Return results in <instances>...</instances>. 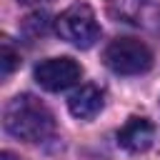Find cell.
I'll use <instances>...</instances> for the list:
<instances>
[{
    "mask_svg": "<svg viewBox=\"0 0 160 160\" xmlns=\"http://www.w3.org/2000/svg\"><path fill=\"white\" fill-rule=\"evenodd\" d=\"M55 30L62 40L72 42L75 48H92L95 40L100 38L98 18H95L92 8L85 2H75L65 12H60L55 20Z\"/></svg>",
    "mask_w": 160,
    "mask_h": 160,
    "instance_id": "7a4b0ae2",
    "label": "cell"
},
{
    "mask_svg": "<svg viewBox=\"0 0 160 160\" xmlns=\"http://www.w3.org/2000/svg\"><path fill=\"white\" fill-rule=\"evenodd\" d=\"M68 108H70V112H72L75 118H80V120L95 118V115L102 110V92H100V88H95V85H80V88L70 95Z\"/></svg>",
    "mask_w": 160,
    "mask_h": 160,
    "instance_id": "8992f818",
    "label": "cell"
},
{
    "mask_svg": "<svg viewBox=\"0 0 160 160\" xmlns=\"http://www.w3.org/2000/svg\"><path fill=\"white\" fill-rule=\"evenodd\" d=\"M105 65L118 75H140L150 70L152 52L135 38H118L105 48Z\"/></svg>",
    "mask_w": 160,
    "mask_h": 160,
    "instance_id": "3957f363",
    "label": "cell"
},
{
    "mask_svg": "<svg viewBox=\"0 0 160 160\" xmlns=\"http://www.w3.org/2000/svg\"><path fill=\"white\" fill-rule=\"evenodd\" d=\"M155 140V128L148 118H130L118 130V142L128 152H145Z\"/></svg>",
    "mask_w": 160,
    "mask_h": 160,
    "instance_id": "5b68a950",
    "label": "cell"
},
{
    "mask_svg": "<svg viewBox=\"0 0 160 160\" xmlns=\"http://www.w3.org/2000/svg\"><path fill=\"white\" fill-rule=\"evenodd\" d=\"M2 122H5V130L12 138L25 140V142H42V140H48L55 132L52 112L38 98H32L28 92L15 95L8 102Z\"/></svg>",
    "mask_w": 160,
    "mask_h": 160,
    "instance_id": "6da1fadb",
    "label": "cell"
},
{
    "mask_svg": "<svg viewBox=\"0 0 160 160\" xmlns=\"http://www.w3.org/2000/svg\"><path fill=\"white\" fill-rule=\"evenodd\" d=\"M25 30L30 32V35H38V32H45L48 30V15H30L28 20H25Z\"/></svg>",
    "mask_w": 160,
    "mask_h": 160,
    "instance_id": "9c48e42d",
    "label": "cell"
},
{
    "mask_svg": "<svg viewBox=\"0 0 160 160\" xmlns=\"http://www.w3.org/2000/svg\"><path fill=\"white\" fill-rule=\"evenodd\" d=\"M110 2V12L125 22H140V12L145 0H108Z\"/></svg>",
    "mask_w": 160,
    "mask_h": 160,
    "instance_id": "52a82bcc",
    "label": "cell"
},
{
    "mask_svg": "<svg viewBox=\"0 0 160 160\" xmlns=\"http://www.w3.org/2000/svg\"><path fill=\"white\" fill-rule=\"evenodd\" d=\"M2 160H15V155H12V152H8V150H5V152H2Z\"/></svg>",
    "mask_w": 160,
    "mask_h": 160,
    "instance_id": "30bf717a",
    "label": "cell"
},
{
    "mask_svg": "<svg viewBox=\"0 0 160 160\" xmlns=\"http://www.w3.org/2000/svg\"><path fill=\"white\" fill-rule=\"evenodd\" d=\"M20 2H40V0H20Z\"/></svg>",
    "mask_w": 160,
    "mask_h": 160,
    "instance_id": "8fae6325",
    "label": "cell"
},
{
    "mask_svg": "<svg viewBox=\"0 0 160 160\" xmlns=\"http://www.w3.org/2000/svg\"><path fill=\"white\" fill-rule=\"evenodd\" d=\"M80 75H82V68L72 58H48L35 65V80L40 82V88L50 92L68 90L80 80Z\"/></svg>",
    "mask_w": 160,
    "mask_h": 160,
    "instance_id": "277c9868",
    "label": "cell"
},
{
    "mask_svg": "<svg viewBox=\"0 0 160 160\" xmlns=\"http://www.w3.org/2000/svg\"><path fill=\"white\" fill-rule=\"evenodd\" d=\"M0 60H2V75H10L12 68L20 62V55L12 50V45L8 40H2V55H0Z\"/></svg>",
    "mask_w": 160,
    "mask_h": 160,
    "instance_id": "ba28073f",
    "label": "cell"
}]
</instances>
